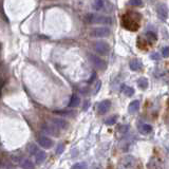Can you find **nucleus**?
I'll list each match as a JSON object with an SVG mask.
<instances>
[{
	"mask_svg": "<svg viewBox=\"0 0 169 169\" xmlns=\"http://www.w3.org/2000/svg\"><path fill=\"white\" fill-rule=\"evenodd\" d=\"M86 21L88 23H101V24H110L112 22L111 18L106 16H97L93 14H88L86 16Z\"/></svg>",
	"mask_w": 169,
	"mask_h": 169,
	"instance_id": "obj_1",
	"label": "nucleus"
},
{
	"mask_svg": "<svg viewBox=\"0 0 169 169\" xmlns=\"http://www.w3.org/2000/svg\"><path fill=\"white\" fill-rule=\"evenodd\" d=\"M111 31L108 27H99L95 28L90 32V36L93 38H104L110 35Z\"/></svg>",
	"mask_w": 169,
	"mask_h": 169,
	"instance_id": "obj_2",
	"label": "nucleus"
},
{
	"mask_svg": "<svg viewBox=\"0 0 169 169\" xmlns=\"http://www.w3.org/2000/svg\"><path fill=\"white\" fill-rule=\"evenodd\" d=\"M94 51L96 53H99V55H107L110 50V45L106 41H96L93 43Z\"/></svg>",
	"mask_w": 169,
	"mask_h": 169,
	"instance_id": "obj_3",
	"label": "nucleus"
},
{
	"mask_svg": "<svg viewBox=\"0 0 169 169\" xmlns=\"http://www.w3.org/2000/svg\"><path fill=\"white\" fill-rule=\"evenodd\" d=\"M89 59H90L91 63L99 70H105L107 68V63L105 60H103L101 57L94 54H89Z\"/></svg>",
	"mask_w": 169,
	"mask_h": 169,
	"instance_id": "obj_4",
	"label": "nucleus"
},
{
	"mask_svg": "<svg viewBox=\"0 0 169 169\" xmlns=\"http://www.w3.org/2000/svg\"><path fill=\"white\" fill-rule=\"evenodd\" d=\"M135 163V160L132 155H126L121 160L119 164V169H132Z\"/></svg>",
	"mask_w": 169,
	"mask_h": 169,
	"instance_id": "obj_5",
	"label": "nucleus"
},
{
	"mask_svg": "<svg viewBox=\"0 0 169 169\" xmlns=\"http://www.w3.org/2000/svg\"><path fill=\"white\" fill-rule=\"evenodd\" d=\"M157 13L160 19L165 21L167 19V17H168V8H167V5L165 3H160L157 8Z\"/></svg>",
	"mask_w": 169,
	"mask_h": 169,
	"instance_id": "obj_6",
	"label": "nucleus"
},
{
	"mask_svg": "<svg viewBox=\"0 0 169 169\" xmlns=\"http://www.w3.org/2000/svg\"><path fill=\"white\" fill-rule=\"evenodd\" d=\"M37 142H38V144L45 149H49L53 146V141L51 139H49V137H47L45 135L37 136Z\"/></svg>",
	"mask_w": 169,
	"mask_h": 169,
	"instance_id": "obj_7",
	"label": "nucleus"
},
{
	"mask_svg": "<svg viewBox=\"0 0 169 169\" xmlns=\"http://www.w3.org/2000/svg\"><path fill=\"white\" fill-rule=\"evenodd\" d=\"M110 107H111V101H109V99H105V101H101L99 104V106H97V112L99 114H106L107 112L110 110Z\"/></svg>",
	"mask_w": 169,
	"mask_h": 169,
	"instance_id": "obj_8",
	"label": "nucleus"
},
{
	"mask_svg": "<svg viewBox=\"0 0 169 169\" xmlns=\"http://www.w3.org/2000/svg\"><path fill=\"white\" fill-rule=\"evenodd\" d=\"M51 122H52V125L58 129H67L69 127V123L63 119H56L55 117V119H51Z\"/></svg>",
	"mask_w": 169,
	"mask_h": 169,
	"instance_id": "obj_9",
	"label": "nucleus"
},
{
	"mask_svg": "<svg viewBox=\"0 0 169 169\" xmlns=\"http://www.w3.org/2000/svg\"><path fill=\"white\" fill-rule=\"evenodd\" d=\"M19 165H20L21 168L23 169H35V165L30 159H27V157H22L18 161Z\"/></svg>",
	"mask_w": 169,
	"mask_h": 169,
	"instance_id": "obj_10",
	"label": "nucleus"
},
{
	"mask_svg": "<svg viewBox=\"0 0 169 169\" xmlns=\"http://www.w3.org/2000/svg\"><path fill=\"white\" fill-rule=\"evenodd\" d=\"M124 20H123V24L125 25V28H127L128 30H131V31H136L137 28H139V24L136 22H134L132 19L130 18H123Z\"/></svg>",
	"mask_w": 169,
	"mask_h": 169,
	"instance_id": "obj_11",
	"label": "nucleus"
},
{
	"mask_svg": "<svg viewBox=\"0 0 169 169\" xmlns=\"http://www.w3.org/2000/svg\"><path fill=\"white\" fill-rule=\"evenodd\" d=\"M41 129H42L45 133L50 134V135H54V136L59 135L57 128H56V127H54L53 125H43V126L41 127Z\"/></svg>",
	"mask_w": 169,
	"mask_h": 169,
	"instance_id": "obj_12",
	"label": "nucleus"
},
{
	"mask_svg": "<svg viewBox=\"0 0 169 169\" xmlns=\"http://www.w3.org/2000/svg\"><path fill=\"white\" fill-rule=\"evenodd\" d=\"M34 157H35V163L37 165H40L41 163H43V162L45 161V157H47V153H45L43 150H39V151L37 152V153L34 155Z\"/></svg>",
	"mask_w": 169,
	"mask_h": 169,
	"instance_id": "obj_13",
	"label": "nucleus"
},
{
	"mask_svg": "<svg viewBox=\"0 0 169 169\" xmlns=\"http://www.w3.org/2000/svg\"><path fill=\"white\" fill-rule=\"evenodd\" d=\"M81 103V99L78 97V95H76V94H73V95L71 96L70 99V101L68 104V107L69 108H75L77 107Z\"/></svg>",
	"mask_w": 169,
	"mask_h": 169,
	"instance_id": "obj_14",
	"label": "nucleus"
},
{
	"mask_svg": "<svg viewBox=\"0 0 169 169\" xmlns=\"http://www.w3.org/2000/svg\"><path fill=\"white\" fill-rule=\"evenodd\" d=\"M139 131L141 132L142 134H149L152 131V127L148 124H141L139 125Z\"/></svg>",
	"mask_w": 169,
	"mask_h": 169,
	"instance_id": "obj_15",
	"label": "nucleus"
},
{
	"mask_svg": "<svg viewBox=\"0 0 169 169\" xmlns=\"http://www.w3.org/2000/svg\"><path fill=\"white\" fill-rule=\"evenodd\" d=\"M129 67L132 71H139L142 68V63L137 59H132L129 63Z\"/></svg>",
	"mask_w": 169,
	"mask_h": 169,
	"instance_id": "obj_16",
	"label": "nucleus"
},
{
	"mask_svg": "<svg viewBox=\"0 0 169 169\" xmlns=\"http://www.w3.org/2000/svg\"><path fill=\"white\" fill-rule=\"evenodd\" d=\"M139 109H140L139 101H133L129 105V112H130V113H135L136 111H139Z\"/></svg>",
	"mask_w": 169,
	"mask_h": 169,
	"instance_id": "obj_17",
	"label": "nucleus"
},
{
	"mask_svg": "<svg viewBox=\"0 0 169 169\" xmlns=\"http://www.w3.org/2000/svg\"><path fill=\"white\" fill-rule=\"evenodd\" d=\"M27 149H28V152L29 153L31 154V155H35L36 153H37L38 151H39V150H40V149L38 148L37 146H36L35 144H33V143H31V144H29L28 145V147H27Z\"/></svg>",
	"mask_w": 169,
	"mask_h": 169,
	"instance_id": "obj_18",
	"label": "nucleus"
},
{
	"mask_svg": "<svg viewBox=\"0 0 169 169\" xmlns=\"http://www.w3.org/2000/svg\"><path fill=\"white\" fill-rule=\"evenodd\" d=\"M122 91H123L125 95H127V96H132L134 94V89L132 88V87H129V86H123Z\"/></svg>",
	"mask_w": 169,
	"mask_h": 169,
	"instance_id": "obj_19",
	"label": "nucleus"
},
{
	"mask_svg": "<svg viewBox=\"0 0 169 169\" xmlns=\"http://www.w3.org/2000/svg\"><path fill=\"white\" fill-rule=\"evenodd\" d=\"M137 85H139L140 88L142 89H146L148 87V79L145 78V77H142L137 81Z\"/></svg>",
	"mask_w": 169,
	"mask_h": 169,
	"instance_id": "obj_20",
	"label": "nucleus"
},
{
	"mask_svg": "<svg viewBox=\"0 0 169 169\" xmlns=\"http://www.w3.org/2000/svg\"><path fill=\"white\" fill-rule=\"evenodd\" d=\"M88 166L85 162H79V163H75L73 166L71 167V169H87Z\"/></svg>",
	"mask_w": 169,
	"mask_h": 169,
	"instance_id": "obj_21",
	"label": "nucleus"
},
{
	"mask_svg": "<svg viewBox=\"0 0 169 169\" xmlns=\"http://www.w3.org/2000/svg\"><path fill=\"white\" fill-rule=\"evenodd\" d=\"M116 121H117V116H116V115H113V116H111V117H109V119H106V122H105V124L108 125V126H112V125L115 124Z\"/></svg>",
	"mask_w": 169,
	"mask_h": 169,
	"instance_id": "obj_22",
	"label": "nucleus"
},
{
	"mask_svg": "<svg viewBox=\"0 0 169 169\" xmlns=\"http://www.w3.org/2000/svg\"><path fill=\"white\" fill-rule=\"evenodd\" d=\"M103 5H104L103 0H95L93 2V9L96 11H99L101 8H103Z\"/></svg>",
	"mask_w": 169,
	"mask_h": 169,
	"instance_id": "obj_23",
	"label": "nucleus"
},
{
	"mask_svg": "<svg viewBox=\"0 0 169 169\" xmlns=\"http://www.w3.org/2000/svg\"><path fill=\"white\" fill-rule=\"evenodd\" d=\"M129 4L132 5V6H141V5H143V1L142 0H130Z\"/></svg>",
	"mask_w": 169,
	"mask_h": 169,
	"instance_id": "obj_24",
	"label": "nucleus"
},
{
	"mask_svg": "<svg viewBox=\"0 0 169 169\" xmlns=\"http://www.w3.org/2000/svg\"><path fill=\"white\" fill-rule=\"evenodd\" d=\"M162 56L165 58L169 57V47H166V48H163L162 50Z\"/></svg>",
	"mask_w": 169,
	"mask_h": 169,
	"instance_id": "obj_25",
	"label": "nucleus"
},
{
	"mask_svg": "<svg viewBox=\"0 0 169 169\" xmlns=\"http://www.w3.org/2000/svg\"><path fill=\"white\" fill-rule=\"evenodd\" d=\"M65 150V145L63 144H59L57 146V149H56V154H61Z\"/></svg>",
	"mask_w": 169,
	"mask_h": 169,
	"instance_id": "obj_26",
	"label": "nucleus"
},
{
	"mask_svg": "<svg viewBox=\"0 0 169 169\" xmlns=\"http://www.w3.org/2000/svg\"><path fill=\"white\" fill-rule=\"evenodd\" d=\"M146 36L148 37V39H150V40H157V35L154 33H152V32H148V33L146 34Z\"/></svg>",
	"mask_w": 169,
	"mask_h": 169,
	"instance_id": "obj_27",
	"label": "nucleus"
},
{
	"mask_svg": "<svg viewBox=\"0 0 169 169\" xmlns=\"http://www.w3.org/2000/svg\"><path fill=\"white\" fill-rule=\"evenodd\" d=\"M101 81H97V83H96V87H95V90H94V93H97V92H99V89H101Z\"/></svg>",
	"mask_w": 169,
	"mask_h": 169,
	"instance_id": "obj_28",
	"label": "nucleus"
},
{
	"mask_svg": "<svg viewBox=\"0 0 169 169\" xmlns=\"http://www.w3.org/2000/svg\"><path fill=\"white\" fill-rule=\"evenodd\" d=\"M151 57H152V58H155V59H159V58H160V56L157 55V54H153V55H152Z\"/></svg>",
	"mask_w": 169,
	"mask_h": 169,
	"instance_id": "obj_29",
	"label": "nucleus"
},
{
	"mask_svg": "<svg viewBox=\"0 0 169 169\" xmlns=\"http://www.w3.org/2000/svg\"><path fill=\"white\" fill-rule=\"evenodd\" d=\"M0 49H1V45H0Z\"/></svg>",
	"mask_w": 169,
	"mask_h": 169,
	"instance_id": "obj_30",
	"label": "nucleus"
}]
</instances>
